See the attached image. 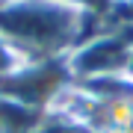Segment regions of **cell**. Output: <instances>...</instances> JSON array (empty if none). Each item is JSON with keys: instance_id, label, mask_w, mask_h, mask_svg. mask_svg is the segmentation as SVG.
<instances>
[{"instance_id": "obj_1", "label": "cell", "mask_w": 133, "mask_h": 133, "mask_svg": "<svg viewBox=\"0 0 133 133\" xmlns=\"http://www.w3.org/2000/svg\"><path fill=\"white\" fill-rule=\"evenodd\" d=\"M107 24V15H83L53 0H6L0 6V36L24 62L68 59L80 42Z\"/></svg>"}, {"instance_id": "obj_2", "label": "cell", "mask_w": 133, "mask_h": 133, "mask_svg": "<svg viewBox=\"0 0 133 133\" xmlns=\"http://www.w3.org/2000/svg\"><path fill=\"white\" fill-rule=\"evenodd\" d=\"M68 71L74 83L104 80V77H130L133 62V30L115 24L107 15V24L68 53Z\"/></svg>"}, {"instance_id": "obj_3", "label": "cell", "mask_w": 133, "mask_h": 133, "mask_svg": "<svg viewBox=\"0 0 133 133\" xmlns=\"http://www.w3.org/2000/svg\"><path fill=\"white\" fill-rule=\"evenodd\" d=\"M71 86L74 77L65 59H42V62H24L15 74L0 80V95H9L33 109L50 112Z\"/></svg>"}, {"instance_id": "obj_4", "label": "cell", "mask_w": 133, "mask_h": 133, "mask_svg": "<svg viewBox=\"0 0 133 133\" xmlns=\"http://www.w3.org/2000/svg\"><path fill=\"white\" fill-rule=\"evenodd\" d=\"M48 112L33 109L9 95H0V133H38Z\"/></svg>"}, {"instance_id": "obj_5", "label": "cell", "mask_w": 133, "mask_h": 133, "mask_svg": "<svg viewBox=\"0 0 133 133\" xmlns=\"http://www.w3.org/2000/svg\"><path fill=\"white\" fill-rule=\"evenodd\" d=\"M24 65V59H21V53L12 48L9 42H6L3 36H0V80H6L9 74H15L18 68Z\"/></svg>"}, {"instance_id": "obj_6", "label": "cell", "mask_w": 133, "mask_h": 133, "mask_svg": "<svg viewBox=\"0 0 133 133\" xmlns=\"http://www.w3.org/2000/svg\"><path fill=\"white\" fill-rule=\"evenodd\" d=\"M53 3H62V6L83 12V15H109L115 0H53Z\"/></svg>"}, {"instance_id": "obj_7", "label": "cell", "mask_w": 133, "mask_h": 133, "mask_svg": "<svg viewBox=\"0 0 133 133\" xmlns=\"http://www.w3.org/2000/svg\"><path fill=\"white\" fill-rule=\"evenodd\" d=\"M3 3H6V0H0V6H3Z\"/></svg>"}]
</instances>
